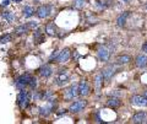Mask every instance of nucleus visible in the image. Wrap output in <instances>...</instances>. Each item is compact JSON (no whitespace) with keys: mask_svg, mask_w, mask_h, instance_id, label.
I'll list each match as a JSON object with an SVG mask.
<instances>
[{"mask_svg":"<svg viewBox=\"0 0 147 124\" xmlns=\"http://www.w3.org/2000/svg\"><path fill=\"white\" fill-rule=\"evenodd\" d=\"M45 32H47L49 36H57V35H58L57 27H55L54 22H49V24L45 25Z\"/></svg>","mask_w":147,"mask_h":124,"instance_id":"obj_19","label":"nucleus"},{"mask_svg":"<svg viewBox=\"0 0 147 124\" xmlns=\"http://www.w3.org/2000/svg\"><path fill=\"white\" fill-rule=\"evenodd\" d=\"M135 64H136V66L137 68H146L147 66V57L144 56V54H141V56H139L136 58V60H135Z\"/></svg>","mask_w":147,"mask_h":124,"instance_id":"obj_17","label":"nucleus"},{"mask_svg":"<svg viewBox=\"0 0 147 124\" xmlns=\"http://www.w3.org/2000/svg\"><path fill=\"white\" fill-rule=\"evenodd\" d=\"M39 74L40 76H43V77H49L50 75L53 74V69L50 65H43L42 68L39 69Z\"/></svg>","mask_w":147,"mask_h":124,"instance_id":"obj_16","label":"nucleus"},{"mask_svg":"<svg viewBox=\"0 0 147 124\" xmlns=\"http://www.w3.org/2000/svg\"><path fill=\"white\" fill-rule=\"evenodd\" d=\"M34 1H38V0H34Z\"/></svg>","mask_w":147,"mask_h":124,"instance_id":"obj_36","label":"nucleus"},{"mask_svg":"<svg viewBox=\"0 0 147 124\" xmlns=\"http://www.w3.org/2000/svg\"><path fill=\"white\" fill-rule=\"evenodd\" d=\"M131 62V58L129 57V56H119L117 58V64H119V65H125V64H129Z\"/></svg>","mask_w":147,"mask_h":124,"instance_id":"obj_21","label":"nucleus"},{"mask_svg":"<svg viewBox=\"0 0 147 124\" xmlns=\"http://www.w3.org/2000/svg\"><path fill=\"white\" fill-rule=\"evenodd\" d=\"M69 81V74H67V70H59L58 73V76H57V85L59 86H64L65 84H67Z\"/></svg>","mask_w":147,"mask_h":124,"instance_id":"obj_7","label":"nucleus"},{"mask_svg":"<svg viewBox=\"0 0 147 124\" xmlns=\"http://www.w3.org/2000/svg\"><path fill=\"white\" fill-rule=\"evenodd\" d=\"M130 102L132 106H137V107H147V98L145 96H132Z\"/></svg>","mask_w":147,"mask_h":124,"instance_id":"obj_5","label":"nucleus"},{"mask_svg":"<svg viewBox=\"0 0 147 124\" xmlns=\"http://www.w3.org/2000/svg\"><path fill=\"white\" fill-rule=\"evenodd\" d=\"M90 94V86L86 80H81L79 84V95L80 96H87Z\"/></svg>","mask_w":147,"mask_h":124,"instance_id":"obj_12","label":"nucleus"},{"mask_svg":"<svg viewBox=\"0 0 147 124\" xmlns=\"http://www.w3.org/2000/svg\"><path fill=\"white\" fill-rule=\"evenodd\" d=\"M146 123H147V121H146Z\"/></svg>","mask_w":147,"mask_h":124,"instance_id":"obj_37","label":"nucleus"},{"mask_svg":"<svg viewBox=\"0 0 147 124\" xmlns=\"http://www.w3.org/2000/svg\"><path fill=\"white\" fill-rule=\"evenodd\" d=\"M130 16V11H125V12H123L121 15H119V17L117 19V24L119 27H124L126 24V20H127V17Z\"/></svg>","mask_w":147,"mask_h":124,"instance_id":"obj_14","label":"nucleus"},{"mask_svg":"<svg viewBox=\"0 0 147 124\" xmlns=\"http://www.w3.org/2000/svg\"><path fill=\"white\" fill-rule=\"evenodd\" d=\"M31 28L28 27V25H21V26H17L16 28H15V35H17V36H24V35H26L27 32H28Z\"/></svg>","mask_w":147,"mask_h":124,"instance_id":"obj_18","label":"nucleus"},{"mask_svg":"<svg viewBox=\"0 0 147 124\" xmlns=\"http://www.w3.org/2000/svg\"><path fill=\"white\" fill-rule=\"evenodd\" d=\"M11 39H12V35H11V33H5V35H3L1 37H0V43L5 44V43L10 42Z\"/></svg>","mask_w":147,"mask_h":124,"instance_id":"obj_25","label":"nucleus"},{"mask_svg":"<svg viewBox=\"0 0 147 124\" xmlns=\"http://www.w3.org/2000/svg\"><path fill=\"white\" fill-rule=\"evenodd\" d=\"M30 101H31V94L28 91H25V90H20V94L17 95V104L21 109H26L30 104Z\"/></svg>","mask_w":147,"mask_h":124,"instance_id":"obj_1","label":"nucleus"},{"mask_svg":"<svg viewBox=\"0 0 147 124\" xmlns=\"http://www.w3.org/2000/svg\"><path fill=\"white\" fill-rule=\"evenodd\" d=\"M145 9H146V11H147V4H146V6H145Z\"/></svg>","mask_w":147,"mask_h":124,"instance_id":"obj_35","label":"nucleus"},{"mask_svg":"<svg viewBox=\"0 0 147 124\" xmlns=\"http://www.w3.org/2000/svg\"><path fill=\"white\" fill-rule=\"evenodd\" d=\"M28 86L31 87L32 90H34V89H36V87H37V79H36V77H32L31 81H30V85H28Z\"/></svg>","mask_w":147,"mask_h":124,"instance_id":"obj_27","label":"nucleus"},{"mask_svg":"<svg viewBox=\"0 0 147 124\" xmlns=\"http://www.w3.org/2000/svg\"><path fill=\"white\" fill-rule=\"evenodd\" d=\"M15 3H20V1H22V0H13Z\"/></svg>","mask_w":147,"mask_h":124,"instance_id":"obj_34","label":"nucleus"},{"mask_svg":"<svg viewBox=\"0 0 147 124\" xmlns=\"http://www.w3.org/2000/svg\"><path fill=\"white\" fill-rule=\"evenodd\" d=\"M33 41L36 42V44H40V43H43L45 41L44 35L42 33V31L40 30H36L33 32Z\"/></svg>","mask_w":147,"mask_h":124,"instance_id":"obj_15","label":"nucleus"},{"mask_svg":"<svg viewBox=\"0 0 147 124\" xmlns=\"http://www.w3.org/2000/svg\"><path fill=\"white\" fill-rule=\"evenodd\" d=\"M142 49H144V52H146V53H147V42L144 44V47H142Z\"/></svg>","mask_w":147,"mask_h":124,"instance_id":"obj_31","label":"nucleus"},{"mask_svg":"<svg viewBox=\"0 0 147 124\" xmlns=\"http://www.w3.org/2000/svg\"><path fill=\"white\" fill-rule=\"evenodd\" d=\"M86 104H87V101H85V100L75 101L74 103L70 104V107H69V111L72 112V113H79V112H81L82 109L86 107Z\"/></svg>","mask_w":147,"mask_h":124,"instance_id":"obj_3","label":"nucleus"},{"mask_svg":"<svg viewBox=\"0 0 147 124\" xmlns=\"http://www.w3.org/2000/svg\"><path fill=\"white\" fill-rule=\"evenodd\" d=\"M79 94V86L77 85H71L65 92V98L66 100H74V97H76Z\"/></svg>","mask_w":147,"mask_h":124,"instance_id":"obj_9","label":"nucleus"},{"mask_svg":"<svg viewBox=\"0 0 147 124\" xmlns=\"http://www.w3.org/2000/svg\"><path fill=\"white\" fill-rule=\"evenodd\" d=\"M22 12H24V16L25 17H31L34 14V9L32 7V6H30V5H26L24 7V10H22Z\"/></svg>","mask_w":147,"mask_h":124,"instance_id":"obj_24","label":"nucleus"},{"mask_svg":"<svg viewBox=\"0 0 147 124\" xmlns=\"http://www.w3.org/2000/svg\"><path fill=\"white\" fill-rule=\"evenodd\" d=\"M97 56H98V59L100 62H108L109 57H110V52L108 50L107 47H104V45H99V48L97 50Z\"/></svg>","mask_w":147,"mask_h":124,"instance_id":"obj_6","label":"nucleus"},{"mask_svg":"<svg viewBox=\"0 0 147 124\" xmlns=\"http://www.w3.org/2000/svg\"><path fill=\"white\" fill-rule=\"evenodd\" d=\"M32 77L33 76H32L31 74H24V75L18 76L15 80V86L18 90H25V87L30 85V81H31Z\"/></svg>","mask_w":147,"mask_h":124,"instance_id":"obj_2","label":"nucleus"},{"mask_svg":"<svg viewBox=\"0 0 147 124\" xmlns=\"http://www.w3.org/2000/svg\"><path fill=\"white\" fill-rule=\"evenodd\" d=\"M85 5H86V0H76L75 4H74V6L77 9H82Z\"/></svg>","mask_w":147,"mask_h":124,"instance_id":"obj_26","label":"nucleus"},{"mask_svg":"<svg viewBox=\"0 0 147 124\" xmlns=\"http://www.w3.org/2000/svg\"><path fill=\"white\" fill-rule=\"evenodd\" d=\"M114 73H115V69H114L113 66H108V68H105L104 70L102 71V75H103L104 79L109 80L110 77H112V76L114 75Z\"/></svg>","mask_w":147,"mask_h":124,"instance_id":"obj_20","label":"nucleus"},{"mask_svg":"<svg viewBox=\"0 0 147 124\" xmlns=\"http://www.w3.org/2000/svg\"><path fill=\"white\" fill-rule=\"evenodd\" d=\"M48 104L47 106H44V107H40L39 108V114L42 117H47V116H49L50 113H52V111H53V108H54V104H55V102L53 100H48Z\"/></svg>","mask_w":147,"mask_h":124,"instance_id":"obj_8","label":"nucleus"},{"mask_svg":"<svg viewBox=\"0 0 147 124\" xmlns=\"http://www.w3.org/2000/svg\"><path fill=\"white\" fill-rule=\"evenodd\" d=\"M121 1H123V3H129L130 0H121Z\"/></svg>","mask_w":147,"mask_h":124,"instance_id":"obj_33","label":"nucleus"},{"mask_svg":"<svg viewBox=\"0 0 147 124\" xmlns=\"http://www.w3.org/2000/svg\"><path fill=\"white\" fill-rule=\"evenodd\" d=\"M50 12H52V6L50 5H40L37 9V16L39 19H47L50 15Z\"/></svg>","mask_w":147,"mask_h":124,"instance_id":"obj_4","label":"nucleus"},{"mask_svg":"<svg viewBox=\"0 0 147 124\" xmlns=\"http://www.w3.org/2000/svg\"><path fill=\"white\" fill-rule=\"evenodd\" d=\"M27 25H28V27H30V28H32V30L36 28V27H38V24H37V22H34V21H31V22H28Z\"/></svg>","mask_w":147,"mask_h":124,"instance_id":"obj_28","label":"nucleus"},{"mask_svg":"<svg viewBox=\"0 0 147 124\" xmlns=\"http://www.w3.org/2000/svg\"><path fill=\"white\" fill-rule=\"evenodd\" d=\"M146 121V112L145 111H140L135 113L131 118V122L134 124H140V123H144Z\"/></svg>","mask_w":147,"mask_h":124,"instance_id":"obj_11","label":"nucleus"},{"mask_svg":"<svg viewBox=\"0 0 147 124\" xmlns=\"http://www.w3.org/2000/svg\"><path fill=\"white\" fill-rule=\"evenodd\" d=\"M65 113H66L65 109H61V112H59V113H58V116H63V114H65Z\"/></svg>","mask_w":147,"mask_h":124,"instance_id":"obj_30","label":"nucleus"},{"mask_svg":"<svg viewBox=\"0 0 147 124\" xmlns=\"http://www.w3.org/2000/svg\"><path fill=\"white\" fill-rule=\"evenodd\" d=\"M3 17L9 22V24H12V22L15 21V15H13V12H11V11H4Z\"/></svg>","mask_w":147,"mask_h":124,"instance_id":"obj_22","label":"nucleus"},{"mask_svg":"<svg viewBox=\"0 0 147 124\" xmlns=\"http://www.w3.org/2000/svg\"><path fill=\"white\" fill-rule=\"evenodd\" d=\"M144 96H145V97L147 98V90H146V91H145V92H144Z\"/></svg>","mask_w":147,"mask_h":124,"instance_id":"obj_32","label":"nucleus"},{"mask_svg":"<svg viewBox=\"0 0 147 124\" xmlns=\"http://www.w3.org/2000/svg\"><path fill=\"white\" fill-rule=\"evenodd\" d=\"M69 59H70V50L67 48H65V49H63L59 52L58 57H57V62L58 63H66Z\"/></svg>","mask_w":147,"mask_h":124,"instance_id":"obj_10","label":"nucleus"},{"mask_svg":"<svg viewBox=\"0 0 147 124\" xmlns=\"http://www.w3.org/2000/svg\"><path fill=\"white\" fill-rule=\"evenodd\" d=\"M103 75L102 74H98L97 76H96V80H94V85H96V90L99 91L100 87H102V84H103Z\"/></svg>","mask_w":147,"mask_h":124,"instance_id":"obj_23","label":"nucleus"},{"mask_svg":"<svg viewBox=\"0 0 147 124\" xmlns=\"http://www.w3.org/2000/svg\"><path fill=\"white\" fill-rule=\"evenodd\" d=\"M107 106L110 108H118L121 106V101L119 100L118 97H115V96H113V97H109L108 101H107Z\"/></svg>","mask_w":147,"mask_h":124,"instance_id":"obj_13","label":"nucleus"},{"mask_svg":"<svg viewBox=\"0 0 147 124\" xmlns=\"http://www.w3.org/2000/svg\"><path fill=\"white\" fill-rule=\"evenodd\" d=\"M9 1H10V0H3L1 5H3V6H7V5H9Z\"/></svg>","mask_w":147,"mask_h":124,"instance_id":"obj_29","label":"nucleus"}]
</instances>
